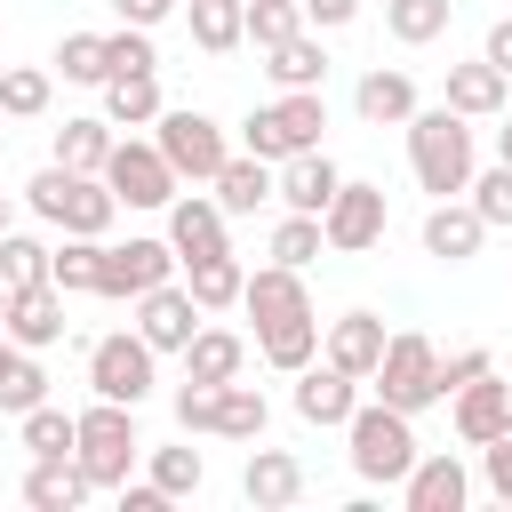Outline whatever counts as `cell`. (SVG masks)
<instances>
[{
    "label": "cell",
    "mask_w": 512,
    "mask_h": 512,
    "mask_svg": "<svg viewBox=\"0 0 512 512\" xmlns=\"http://www.w3.org/2000/svg\"><path fill=\"white\" fill-rule=\"evenodd\" d=\"M408 168H416V184L432 192V200H456L464 184H472V168H480V152H472V120L464 112H448V104H416L408 120Z\"/></svg>",
    "instance_id": "cell-1"
},
{
    "label": "cell",
    "mask_w": 512,
    "mask_h": 512,
    "mask_svg": "<svg viewBox=\"0 0 512 512\" xmlns=\"http://www.w3.org/2000/svg\"><path fill=\"white\" fill-rule=\"evenodd\" d=\"M344 456H352V472L368 480V488H400L408 480V464L424 456L416 448V416H400V408H384V400H360L352 416H344Z\"/></svg>",
    "instance_id": "cell-2"
},
{
    "label": "cell",
    "mask_w": 512,
    "mask_h": 512,
    "mask_svg": "<svg viewBox=\"0 0 512 512\" xmlns=\"http://www.w3.org/2000/svg\"><path fill=\"white\" fill-rule=\"evenodd\" d=\"M24 208H32L40 224H56V232H88V240H104L112 216H120V200H112L104 176H80V168H56V160L24 184Z\"/></svg>",
    "instance_id": "cell-3"
},
{
    "label": "cell",
    "mask_w": 512,
    "mask_h": 512,
    "mask_svg": "<svg viewBox=\"0 0 512 512\" xmlns=\"http://www.w3.org/2000/svg\"><path fill=\"white\" fill-rule=\"evenodd\" d=\"M144 456V432H136V408L120 400H88L72 416V464L88 472V488H120Z\"/></svg>",
    "instance_id": "cell-4"
},
{
    "label": "cell",
    "mask_w": 512,
    "mask_h": 512,
    "mask_svg": "<svg viewBox=\"0 0 512 512\" xmlns=\"http://www.w3.org/2000/svg\"><path fill=\"white\" fill-rule=\"evenodd\" d=\"M320 128H328V96H320V88H280V104H256V112L240 120V144L280 168L288 152H312Z\"/></svg>",
    "instance_id": "cell-5"
},
{
    "label": "cell",
    "mask_w": 512,
    "mask_h": 512,
    "mask_svg": "<svg viewBox=\"0 0 512 512\" xmlns=\"http://www.w3.org/2000/svg\"><path fill=\"white\" fill-rule=\"evenodd\" d=\"M376 400L384 408H400V416H424L432 400H440V344L432 336H416V328H400V336H384V360H376Z\"/></svg>",
    "instance_id": "cell-6"
},
{
    "label": "cell",
    "mask_w": 512,
    "mask_h": 512,
    "mask_svg": "<svg viewBox=\"0 0 512 512\" xmlns=\"http://www.w3.org/2000/svg\"><path fill=\"white\" fill-rule=\"evenodd\" d=\"M152 344L136 336V328H120V336H96L88 344V392L96 400H120V408H144L152 400Z\"/></svg>",
    "instance_id": "cell-7"
},
{
    "label": "cell",
    "mask_w": 512,
    "mask_h": 512,
    "mask_svg": "<svg viewBox=\"0 0 512 512\" xmlns=\"http://www.w3.org/2000/svg\"><path fill=\"white\" fill-rule=\"evenodd\" d=\"M152 128H160V136H152V144H160V160H168L184 184H208V176L232 160L224 128H216L208 112H192V104H184V112H168V104H160V120H152Z\"/></svg>",
    "instance_id": "cell-8"
},
{
    "label": "cell",
    "mask_w": 512,
    "mask_h": 512,
    "mask_svg": "<svg viewBox=\"0 0 512 512\" xmlns=\"http://www.w3.org/2000/svg\"><path fill=\"white\" fill-rule=\"evenodd\" d=\"M104 184H112L120 208H168V200L184 192V176L160 160V144H136V136H112V152H104Z\"/></svg>",
    "instance_id": "cell-9"
},
{
    "label": "cell",
    "mask_w": 512,
    "mask_h": 512,
    "mask_svg": "<svg viewBox=\"0 0 512 512\" xmlns=\"http://www.w3.org/2000/svg\"><path fill=\"white\" fill-rule=\"evenodd\" d=\"M160 280H176V248L168 240H120V248H96V288L88 296H144V288H160Z\"/></svg>",
    "instance_id": "cell-10"
},
{
    "label": "cell",
    "mask_w": 512,
    "mask_h": 512,
    "mask_svg": "<svg viewBox=\"0 0 512 512\" xmlns=\"http://www.w3.org/2000/svg\"><path fill=\"white\" fill-rule=\"evenodd\" d=\"M320 240H328L336 256H360V248H376V240H384V184H360V176H344V184H336V200L320 208Z\"/></svg>",
    "instance_id": "cell-11"
},
{
    "label": "cell",
    "mask_w": 512,
    "mask_h": 512,
    "mask_svg": "<svg viewBox=\"0 0 512 512\" xmlns=\"http://www.w3.org/2000/svg\"><path fill=\"white\" fill-rule=\"evenodd\" d=\"M240 312H248L256 336H264V328H280V320H304V312H312V288H304L296 264H256V272L240 280Z\"/></svg>",
    "instance_id": "cell-12"
},
{
    "label": "cell",
    "mask_w": 512,
    "mask_h": 512,
    "mask_svg": "<svg viewBox=\"0 0 512 512\" xmlns=\"http://www.w3.org/2000/svg\"><path fill=\"white\" fill-rule=\"evenodd\" d=\"M448 416H456V440L464 448H488L496 432H512V384L488 368V376H472V384L448 392Z\"/></svg>",
    "instance_id": "cell-13"
},
{
    "label": "cell",
    "mask_w": 512,
    "mask_h": 512,
    "mask_svg": "<svg viewBox=\"0 0 512 512\" xmlns=\"http://www.w3.org/2000/svg\"><path fill=\"white\" fill-rule=\"evenodd\" d=\"M192 328H200L192 288L160 280V288H144V296H136V336H144L152 352H184V344H192Z\"/></svg>",
    "instance_id": "cell-14"
},
{
    "label": "cell",
    "mask_w": 512,
    "mask_h": 512,
    "mask_svg": "<svg viewBox=\"0 0 512 512\" xmlns=\"http://www.w3.org/2000/svg\"><path fill=\"white\" fill-rule=\"evenodd\" d=\"M336 184H344V176H336V160H328L320 144H312V152H288V160L272 168V200L296 208V216H320V208L336 200Z\"/></svg>",
    "instance_id": "cell-15"
},
{
    "label": "cell",
    "mask_w": 512,
    "mask_h": 512,
    "mask_svg": "<svg viewBox=\"0 0 512 512\" xmlns=\"http://www.w3.org/2000/svg\"><path fill=\"white\" fill-rule=\"evenodd\" d=\"M224 224H232V216L216 208V192H176V200H168V248H176V264L232 248V240H224Z\"/></svg>",
    "instance_id": "cell-16"
},
{
    "label": "cell",
    "mask_w": 512,
    "mask_h": 512,
    "mask_svg": "<svg viewBox=\"0 0 512 512\" xmlns=\"http://www.w3.org/2000/svg\"><path fill=\"white\" fill-rule=\"evenodd\" d=\"M352 408H360V376H344V368H328V360H304V368H296V416H304V424L328 432V424H344Z\"/></svg>",
    "instance_id": "cell-17"
},
{
    "label": "cell",
    "mask_w": 512,
    "mask_h": 512,
    "mask_svg": "<svg viewBox=\"0 0 512 512\" xmlns=\"http://www.w3.org/2000/svg\"><path fill=\"white\" fill-rule=\"evenodd\" d=\"M8 336H16L24 352H48V344H64V288H56V280H32V288H16V296H8Z\"/></svg>",
    "instance_id": "cell-18"
},
{
    "label": "cell",
    "mask_w": 512,
    "mask_h": 512,
    "mask_svg": "<svg viewBox=\"0 0 512 512\" xmlns=\"http://www.w3.org/2000/svg\"><path fill=\"white\" fill-rule=\"evenodd\" d=\"M320 360L368 384V376H376V360H384V320H376V312H344V320H328V336H320Z\"/></svg>",
    "instance_id": "cell-19"
},
{
    "label": "cell",
    "mask_w": 512,
    "mask_h": 512,
    "mask_svg": "<svg viewBox=\"0 0 512 512\" xmlns=\"http://www.w3.org/2000/svg\"><path fill=\"white\" fill-rule=\"evenodd\" d=\"M400 496H408V512H464V496H472V472H464V464L440 448V456H416V464H408Z\"/></svg>",
    "instance_id": "cell-20"
},
{
    "label": "cell",
    "mask_w": 512,
    "mask_h": 512,
    "mask_svg": "<svg viewBox=\"0 0 512 512\" xmlns=\"http://www.w3.org/2000/svg\"><path fill=\"white\" fill-rule=\"evenodd\" d=\"M480 240H488V224H480L472 200H432V216H424V256H440V264H472Z\"/></svg>",
    "instance_id": "cell-21"
},
{
    "label": "cell",
    "mask_w": 512,
    "mask_h": 512,
    "mask_svg": "<svg viewBox=\"0 0 512 512\" xmlns=\"http://www.w3.org/2000/svg\"><path fill=\"white\" fill-rule=\"evenodd\" d=\"M240 496H248L256 512H288V504L304 496V464H296L288 448H248V472H240Z\"/></svg>",
    "instance_id": "cell-22"
},
{
    "label": "cell",
    "mask_w": 512,
    "mask_h": 512,
    "mask_svg": "<svg viewBox=\"0 0 512 512\" xmlns=\"http://www.w3.org/2000/svg\"><path fill=\"white\" fill-rule=\"evenodd\" d=\"M504 96H512V80L488 64V56H472V64H448V112H464V120H496L504 112Z\"/></svg>",
    "instance_id": "cell-23"
},
{
    "label": "cell",
    "mask_w": 512,
    "mask_h": 512,
    "mask_svg": "<svg viewBox=\"0 0 512 512\" xmlns=\"http://www.w3.org/2000/svg\"><path fill=\"white\" fill-rule=\"evenodd\" d=\"M264 72H272V88H328V48H320V32L304 24V32L272 40V48H264Z\"/></svg>",
    "instance_id": "cell-24"
},
{
    "label": "cell",
    "mask_w": 512,
    "mask_h": 512,
    "mask_svg": "<svg viewBox=\"0 0 512 512\" xmlns=\"http://www.w3.org/2000/svg\"><path fill=\"white\" fill-rule=\"evenodd\" d=\"M352 112H360L368 128H400V120L416 112V80H408V72H392V64H376V72H360Z\"/></svg>",
    "instance_id": "cell-25"
},
{
    "label": "cell",
    "mask_w": 512,
    "mask_h": 512,
    "mask_svg": "<svg viewBox=\"0 0 512 512\" xmlns=\"http://www.w3.org/2000/svg\"><path fill=\"white\" fill-rule=\"evenodd\" d=\"M176 360H184V376H192V384H232V376L248 368V344H240L232 328H208V320H200V328H192V344H184Z\"/></svg>",
    "instance_id": "cell-26"
},
{
    "label": "cell",
    "mask_w": 512,
    "mask_h": 512,
    "mask_svg": "<svg viewBox=\"0 0 512 512\" xmlns=\"http://www.w3.org/2000/svg\"><path fill=\"white\" fill-rule=\"evenodd\" d=\"M24 504H32V512H80V504H88V472H80L72 456H32Z\"/></svg>",
    "instance_id": "cell-27"
},
{
    "label": "cell",
    "mask_w": 512,
    "mask_h": 512,
    "mask_svg": "<svg viewBox=\"0 0 512 512\" xmlns=\"http://www.w3.org/2000/svg\"><path fill=\"white\" fill-rule=\"evenodd\" d=\"M208 184H216V208H224V216H256V208L272 200V160H256V152H232V160H224Z\"/></svg>",
    "instance_id": "cell-28"
},
{
    "label": "cell",
    "mask_w": 512,
    "mask_h": 512,
    "mask_svg": "<svg viewBox=\"0 0 512 512\" xmlns=\"http://www.w3.org/2000/svg\"><path fill=\"white\" fill-rule=\"evenodd\" d=\"M240 280H248V264H240L232 248H216V256H192V264H184V288H192V304H200V312H232V304H240Z\"/></svg>",
    "instance_id": "cell-29"
},
{
    "label": "cell",
    "mask_w": 512,
    "mask_h": 512,
    "mask_svg": "<svg viewBox=\"0 0 512 512\" xmlns=\"http://www.w3.org/2000/svg\"><path fill=\"white\" fill-rule=\"evenodd\" d=\"M264 424H272V408H264L256 384H240V376L216 384V424H208L216 440H264Z\"/></svg>",
    "instance_id": "cell-30"
},
{
    "label": "cell",
    "mask_w": 512,
    "mask_h": 512,
    "mask_svg": "<svg viewBox=\"0 0 512 512\" xmlns=\"http://www.w3.org/2000/svg\"><path fill=\"white\" fill-rule=\"evenodd\" d=\"M40 400H48L40 360H32V352H24V344L0 328V408H8V416H24V408H40Z\"/></svg>",
    "instance_id": "cell-31"
},
{
    "label": "cell",
    "mask_w": 512,
    "mask_h": 512,
    "mask_svg": "<svg viewBox=\"0 0 512 512\" xmlns=\"http://www.w3.org/2000/svg\"><path fill=\"white\" fill-rule=\"evenodd\" d=\"M104 120H112V128H152V120H160V80H152V72L104 80Z\"/></svg>",
    "instance_id": "cell-32"
},
{
    "label": "cell",
    "mask_w": 512,
    "mask_h": 512,
    "mask_svg": "<svg viewBox=\"0 0 512 512\" xmlns=\"http://www.w3.org/2000/svg\"><path fill=\"white\" fill-rule=\"evenodd\" d=\"M256 352H264V368L296 376L304 360H320V320H312V312H304V320H280V328H264V336H256Z\"/></svg>",
    "instance_id": "cell-33"
},
{
    "label": "cell",
    "mask_w": 512,
    "mask_h": 512,
    "mask_svg": "<svg viewBox=\"0 0 512 512\" xmlns=\"http://www.w3.org/2000/svg\"><path fill=\"white\" fill-rule=\"evenodd\" d=\"M448 16H456V0H384V32H392L400 48L440 40V32H448Z\"/></svg>",
    "instance_id": "cell-34"
},
{
    "label": "cell",
    "mask_w": 512,
    "mask_h": 512,
    "mask_svg": "<svg viewBox=\"0 0 512 512\" xmlns=\"http://www.w3.org/2000/svg\"><path fill=\"white\" fill-rule=\"evenodd\" d=\"M104 152H112V120H64L56 128V168L104 176Z\"/></svg>",
    "instance_id": "cell-35"
},
{
    "label": "cell",
    "mask_w": 512,
    "mask_h": 512,
    "mask_svg": "<svg viewBox=\"0 0 512 512\" xmlns=\"http://www.w3.org/2000/svg\"><path fill=\"white\" fill-rule=\"evenodd\" d=\"M56 96V80L40 64H0V120H40Z\"/></svg>",
    "instance_id": "cell-36"
},
{
    "label": "cell",
    "mask_w": 512,
    "mask_h": 512,
    "mask_svg": "<svg viewBox=\"0 0 512 512\" xmlns=\"http://www.w3.org/2000/svg\"><path fill=\"white\" fill-rule=\"evenodd\" d=\"M240 24H248V0H192V40H200L208 56H232V48L248 40Z\"/></svg>",
    "instance_id": "cell-37"
},
{
    "label": "cell",
    "mask_w": 512,
    "mask_h": 512,
    "mask_svg": "<svg viewBox=\"0 0 512 512\" xmlns=\"http://www.w3.org/2000/svg\"><path fill=\"white\" fill-rule=\"evenodd\" d=\"M144 480L176 504V496H192L208 480V464H200V448H144Z\"/></svg>",
    "instance_id": "cell-38"
},
{
    "label": "cell",
    "mask_w": 512,
    "mask_h": 512,
    "mask_svg": "<svg viewBox=\"0 0 512 512\" xmlns=\"http://www.w3.org/2000/svg\"><path fill=\"white\" fill-rule=\"evenodd\" d=\"M96 248L104 240H88V232H64V248H48V280L72 296V288H96Z\"/></svg>",
    "instance_id": "cell-39"
},
{
    "label": "cell",
    "mask_w": 512,
    "mask_h": 512,
    "mask_svg": "<svg viewBox=\"0 0 512 512\" xmlns=\"http://www.w3.org/2000/svg\"><path fill=\"white\" fill-rule=\"evenodd\" d=\"M120 72H160V56H152V32H144V24L104 32V80H120Z\"/></svg>",
    "instance_id": "cell-40"
},
{
    "label": "cell",
    "mask_w": 512,
    "mask_h": 512,
    "mask_svg": "<svg viewBox=\"0 0 512 512\" xmlns=\"http://www.w3.org/2000/svg\"><path fill=\"white\" fill-rule=\"evenodd\" d=\"M320 248H328V240H320V216H296V208H288V216L272 224V264H296V272H304Z\"/></svg>",
    "instance_id": "cell-41"
},
{
    "label": "cell",
    "mask_w": 512,
    "mask_h": 512,
    "mask_svg": "<svg viewBox=\"0 0 512 512\" xmlns=\"http://www.w3.org/2000/svg\"><path fill=\"white\" fill-rule=\"evenodd\" d=\"M0 280H8V288H32V280H48V248H40L32 232H16V224L0 232Z\"/></svg>",
    "instance_id": "cell-42"
},
{
    "label": "cell",
    "mask_w": 512,
    "mask_h": 512,
    "mask_svg": "<svg viewBox=\"0 0 512 512\" xmlns=\"http://www.w3.org/2000/svg\"><path fill=\"white\" fill-rule=\"evenodd\" d=\"M56 72H64V80H80V88H104V32H64Z\"/></svg>",
    "instance_id": "cell-43"
},
{
    "label": "cell",
    "mask_w": 512,
    "mask_h": 512,
    "mask_svg": "<svg viewBox=\"0 0 512 512\" xmlns=\"http://www.w3.org/2000/svg\"><path fill=\"white\" fill-rule=\"evenodd\" d=\"M16 424H24V448H32V456H72V416H64V408L40 400V408H24Z\"/></svg>",
    "instance_id": "cell-44"
},
{
    "label": "cell",
    "mask_w": 512,
    "mask_h": 512,
    "mask_svg": "<svg viewBox=\"0 0 512 512\" xmlns=\"http://www.w3.org/2000/svg\"><path fill=\"white\" fill-rule=\"evenodd\" d=\"M464 192H472V208H480V224H488V232H496V224H512V168H504V160H496V168H472V184H464Z\"/></svg>",
    "instance_id": "cell-45"
},
{
    "label": "cell",
    "mask_w": 512,
    "mask_h": 512,
    "mask_svg": "<svg viewBox=\"0 0 512 512\" xmlns=\"http://www.w3.org/2000/svg\"><path fill=\"white\" fill-rule=\"evenodd\" d=\"M256 48H272V40H288V32H304V8L296 0H248V24H240Z\"/></svg>",
    "instance_id": "cell-46"
},
{
    "label": "cell",
    "mask_w": 512,
    "mask_h": 512,
    "mask_svg": "<svg viewBox=\"0 0 512 512\" xmlns=\"http://www.w3.org/2000/svg\"><path fill=\"white\" fill-rule=\"evenodd\" d=\"M176 424H184V432H208V424H216V384H192V376H184V384H176Z\"/></svg>",
    "instance_id": "cell-47"
},
{
    "label": "cell",
    "mask_w": 512,
    "mask_h": 512,
    "mask_svg": "<svg viewBox=\"0 0 512 512\" xmlns=\"http://www.w3.org/2000/svg\"><path fill=\"white\" fill-rule=\"evenodd\" d=\"M480 480H488L496 504H512V432H496V440L480 448Z\"/></svg>",
    "instance_id": "cell-48"
},
{
    "label": "cell",
    "mask_w": 512,
    "mask_h": 512,
    "mask_svg": "<svg viewBox=\"0 0 512 512\" xmlns=\"http://www.w3.org/2000/svg\"><path fill=\"white\" fill-rule=\"evenodd\" d=\"M488 368H496V360H488L480 344H464V352H440V400H448L456 384H472V376H488Z\"/></svg>",
    "instance_id": "cell-49"
},
{
    "label": "cell",
    "mask_w": 512,
    "mask_h": 512,
    "mask_svg": "<svg viewBox=\"0 0 512 512\" xmlns=\"http://www.w3.org/2000/svg\"><path fill=\"white\" fill-rule=\"evenodd\" d=\"M296 8H304V24H312V32H344V24L360 16V0H296Z\"/></svg>",
    "instance_id": "cell-50"
},
{
    "label": "cell",
    "mask_w": 512,
    "mask_h": 512,
    "mask_svg": "<svg viewBox=\"0 0 512 512\" xmlns=\"http://www.w3.org/2000/svg\"><path fill=\"white\" fill-rule=\"evenodd\" d=\"M480 56H488V64H496V72L512 80V16H496V24H488V40H480Z\"/></svg>",
    "instance_id": "cell-51"
},
{
    "label": "cell",
    "mask_w": 512,
    "mask_h": 512,
    "mask_svg": "<svg viewBox=\"0 0 512 512\" xmlns=\"http://www.w3.org/2000/svg\"><path fill=\"white\" fill-rule=\"evenodd\" d=\"M120 512H168V496H160L152 480H136V488L120 480Z\"/></svg>",
    "instance_id": "cell-52"
},
{
    "label": "cell",
    "mask_w": 512,
    "mask_h": 512,
    "mask_svg": "<svg viewBox=\"0 0 512 512\" xmlns=\"http://www.w3.org/2000/svg\"><path fill=\"white\" fill-rule=\"evenodd\" d=\"M112 8H120V24H144V32H152V24H160L176 0H112Z\"/></svg>",
    "instance_id": "cell-53"
},
{
    "label": "cell",
    "mask_w": 512,
    "mask_h": 512,
    "mask_svg": "<svg viewBox=\"0 0 512 512\" xmlns=\"http://www.w3.org/2000/svg\"><path fill=\"white\" fill-rule=\"evenodd\" d=\"M496 160H504V168H512V120H504V128H496Z\"/></svg>",
    "instance_id": "cell-54"
},
{
    "label": "cell",
    "mask_w": 512,
    "mask_h": 512,
    "mask_svg": "<svg viewBox=\"0 0 512 512\" xmlns=\"http://www.w3.org/2000/svg\"><path fill=\"white\" fill-rule=\"evenodd\" d=\"M8 296H16V288H8V280H0V328H8Z\"/></svg>",
    "instance_id": "cell-55"
},
{
    "label": "cell",
    "mask_w": 512,
    "mask_h": 512,
    "mask_svg": "<svg viewBox=\"0 0 512 512\" xmlns=\"http://www.w3.org/2000/svg\"><path fill=\"white\" fill-rule=\"evenodd\" d=\"M0 232H8V192H0Z\"/></svg>",
    "instance_id": "cell-56"
}]
</instances>
